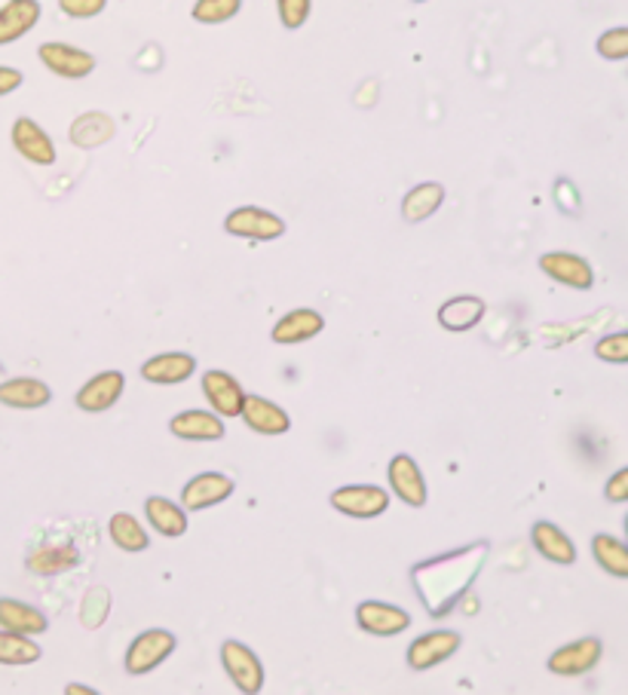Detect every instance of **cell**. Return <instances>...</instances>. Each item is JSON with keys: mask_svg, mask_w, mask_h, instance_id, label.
<instances>
[{"mask_svg": "<svg viewBox=\"0 0 628 695\" xmlns=\"http://www.w3.org/2000/svg\"><path fill=\"white\" fill-rule=\"evenodd\" d=\"M487 543H469L463 548H454L448 555L429 557L411 567V582L417 588V597L426 607V616L433 620H445L454 613L463 597L478 580V573L485 570Z\"/></svg>", "mask_w": 628, "mask_h": 695, "instance_id": "obj_1", "label": "cell"}, {"mask_svg": "<svg viewBox=\"0 0 628 695\" xmlns=\"http://www.w3.org/2000/svg\"><path fill=\"white\" fill-rule=\"evenodd\" d=\"M175 646H179L175 632H169V628H148V632H142L129 644L126 656H123V668L132 677H144V674L160 668L175 653Z\"/></svg>", "mask_w": 628, "mask_h": 695, "instance_id": "obj_2", "label": "cell"}, {"mask_svg": "<svg viewBox=\"0 0 628 695\" xmlns=\"http://www.w3.org/2000/svg\"><path fill=\"white\" fill-rule=\"evenodd\" d=\"M221 665H224V674L231 677L233 686L245 695H257L264 689V683H267L264 662L243 641H224L221 644Z\"/></svg>", "mask_w": 628, "mask_h": 695, "instance_id": "obj_3", "label": "cell"}, {"mask_svg": "<svg viewBox=\"0 0 628 695\" xmlns=\"http://www.w3.org/2000/svg\"><path fill=\"white\" fill-rule=\"evenodd\" d=\"M334 512H341L346 518L372 521L386 515V508L393 503V496L381 484H344L328 496Z\"/></svg>", "mask_w": 628, "mask_h": 695, "instance_id": "obj_4", "label": "cell"}, {"mask_svg": "<svg viewBox=\"0 0 628 695\" xmlns=\"http://www.w3.org/2000/svg\"><path fill=\"white\" fill-rule=\"evenodd\" d=\"M224 230L231 236H240V240L252 242H273L285 236V221L276 212L270 209H261V205H240L233 209L231 215L224 218Z\"/></svg>", "mask_w": 628, "mask_h": 695, "instance_id": "obj_5", "label": "cell"}, {"mask_svg": "<svg viewBox=\"0 0 628 695\" xmlns=\"http://www.w3.org/2000/svg\"><path fill=\"white\" fill-rule=\"evenodd\" d=\"M463 646V634L454 632V628H436V632L421 634L417 641H411L408 646V668L411 671H429L448 662L450 656H457Z\"/></svg>", "mask_w": 628, "mask_h": 695, "instance_id": "obj_6", "label": "cell"}, {"mask_svg": "<svg viewBox=\"0 0 628 695\" xmlns=\"http://www.w3.org/2000/svg\"><path fill=\"white\" fill-rule=\"evenodd\" d=\"M38 59L47 71L62 77V80H83V77H90L95 71V56L92 52L80 50L74 43H62V40L40 43Z\"/></svg>", "mask_w": 628, "mask_h": 695, "instance_id": "obj_7", "label": "cell"}, {"mask_svg": "<svg viewBox=\"0 0 628 695\" xmlns=\"http://www.w3.org/2000/svg\"><path fill=\"white\" fill-rule=\"evenodd\" d=\"M386 481H389V491L396 493L398 500L408 508H424L429 500V487L417 460L411 454H396L386 466Z\"/></svg>", "mask_w": 628, "mask_h": 695, "instance_id": "obj_8", "label": "cell"}, {"mask_svg": "<svg viewBox=\"0 0 628 695\" xmlns=\"http://www.w3.org/2000/svg\"><path fill=\"white\" fill-rule=\"evenodd\" d=\"M233 491H236V484H233L231 475H224V472H200V475H193L184 484L181 506L188 508V512H205V508L227 503Z\"/></svg>", "mask_w": 628, "mask_h": 695, "instance_id": "obj_9", "label": "cell"}, {"mask_svg": "<svg viewBox=\"0 0 628 695\" xmlns=\"http://www.w3.org/2000/svg\"><path fill=\"white\" fill-rule=\"evenodd\" d=\"M126 392V374L123 371H102L90 377L74 395V405L83 411V414H104L123 399Z\"/></svg>", "mask_w": 628, "mask_h": 695, "instance_id": "obj_10", "label": "cell"}, {"mask_svg": "<svg viewBox=\"0 0 628 695\" xmlns=\"http://www.w3.org/2000/svg\"><path fill=\"white\" fill-rule=\"evenodd\" d=\"M200 386H203V395L209 407L219 414V417L231 420V417H240V411H243V399H245V390L240 380L233 377L231 371H205L203 377H200Z\"/></svg>", "mask_w": 628, "mask_h": 695, "instance_id": "obj_11", "label": "cell"}, {"mask_svg": "<svg viewBox=\"0 0 628 695\" xmlns=\"http://www.w3.org/2000/svg\"><path fill=\"white\" fill-rule=\"evenodd\" d=\"M356 622L365 634L372 637H398L411 628V613L398 604L386 601H362L356 607Z\"/></svg>", "mask_w": 628, "mask_h": 695, "instance_id": "obj_12", "label": "cell"}, {"mask_svg": "<svg viewBox=\"0 0 628 695\" xmlns=\"http://www.w3.org/2000/svg\"><path fill=\"white\" fill-rule=\"evenodd\" d=\"M604 656V644L598 637H583L574 644L558 646L546 662V668L558 677H579V674H589Z\"/></svg>", "mask_w": 628, "mask_h": 695, "instance_id": "obj_13", "label": "cell"}, {"mask_svg": "<svg viewBox=\"0 0 628 695\" xmlns=\"http://www.w3.org/2000/svg\"><path fill=\"white\" fill-rule=\"evenodd\" d=\"M539 270L549 279H555L558 285L574 291H589L595 285V270L583 258L574 252H546L539 258Z\"/></svg>", "mask_w": 628, "mask_h": 695, "instance_id": "obj_14", "label": "cell"}, {"mask_svg": "<svg viewBox=\"0 0 628 695\" xmlns=\"http://www.w3.org/2000/svg\"><path fill=\"white\" fill-rule=\"evenodd\" d=\"M240 417H243L249 430L257 432V435H267V439H276V435H285V432L292 430L288 411H283L276 402H270L264 395H255V392L252 395L245 392Z\"/></svg>", "mask_w": 628, "mask_h": 695, "instance_id": "obj_15", "label": "cell"}, {"mask_svg": "<svg viewBox=\"0 0 628 695\" xmlns=\"http://www.w3.org/2000/svg\"><path fill=\"white\" fill-rule=\"evenodd\" d=\"M10 139H13V148L19 151V157H26L28 163L52 165L59 160L50 132L40 127V123H34L31 117H16Z\"/></svg>", "mask_w": 628, "mask_h": 695, "instance_id": "obj_16", "label": "cell"}, {"mask_svg": "<svg viewBox=\"0 0 628 695\" xmlns=\"http://www.w3.org/2000/svg\"><path fill=\"white\" fill-rule=\"evenodd\" d=\"M169 432L181 439V442H221L227 435L224 417H219L215 411H179L175 417L169 420Z\"/></svg>", "mask_w": 628, "mask_h": 695, "instance_id": "obj_17", "label": "cell"}, {"mask_svg": "<svg viewBox=\"0 0 628 695\" xmlns=\"http://www.w3.org/2000/svg\"><path fill=\"white\" fill-rule=\"evenodd\" d=\"M322 329H325V316H322L320 310H313V306H297L292 313H285L273 331H270V338L273 343H280V346H297V343H307L313 338H320Z\"/></svg>", "mask_w": 628, "mask_h": 695, "instance_id": "obj_18", "label": "cell"}, {"mask_svg": "<svg viewBox=\"0 0 628 695\" xmlns=\"http://www.w3.org/2000/svg\"><path fill=\"white\" fill-rule=\"evenodd\" d=\"M196 374V359L191 353H160L151 355L142 365V380L154 386H179Z\"/></svg>", "mask_w": 628, "mask_h": 695, "instance_id": "obj_19", "label": "cell"}, {"mask_svg": "<svg viewBox=\"0 0 628 695\" xmlns=\"http://www.w3.org/2000/svg\"><path fill=\"white\" fill-rule=\"evenodd\" d=\"M52 402L50 383L38 377H13L0 383V405L13 411H38Z\"/></svg>", "mask_w": 628, "mask_h": 695, "instance_id": "obj_20", "label": "cell"}, {"mask_svg": "<svg viewBox=\"0 0 628 695\" xmlns=\"http://www.w3.org/2000/svg\"><path fill=\"white\" fill-rule=\"evenodd\" d=\"M40 0H7L0 7V47H10L40 22Z\"/></svg>", "mask_w": 628, "mask_h": 695, "instance_id": "obj_21", "label": "cell"}, {"mask_svg": "<svg viewBox=\"0 0 628 695\" xmlns=\"http://www.w3.org/2000/svg\"><path fill=\"white\" fill-rule=\"evenodd\" d=\"M530 543L537 548L539 555L551 561V564H561V567H570L574 561H577V545L574 540L567 536L558 524H551V521H537L534 527H530Z\"/></svg>", "mask_w": 628, "mask_h": 695, "instance_id": "obj_22", "label": "cell"}, {"mask_svg": "<svg viewBox=\"0 0 628 695\" xmlns=\"http://www.w3.org/2000/svg\"><path fill=\"white\" fill-rule=\"evenodd\" d=\"M487 313L485 298H475V294H460V298H450L438 306V325L454 334L463 331H473Z\"/></svg>", "mask_w": 628, "mask_h": 695, "instance_id": "obj_23", "label": "cell"}, {"mask_svg": "<svg viewBox=\"0 0 628 695\" xmlns=\"http://www.w3.org/2000/svg\"><path fill=\"white\" fill-rule=\"evenodd\" d=\"M144 518L154 527V533L166 540H179L188 533V508L172 503L166 496H148L144 500Z\"/></svg>", "mask_w": 628, "mask_h": 695, "instance_id": "obj_24", "label": "cell"}, {"mask_svg": "<svg viewBox=\"0 0 628 695\" xmlns=\"http://www.w3.org/2000/svg\"><path fill=\"white\" fill-rule=\"evenodd\" d=\"M80 564V552L71 543H43L28 555L26 567L34 576H59Z\"/></svg>", "mask_w": 628, "mask_h": 695, "instance_id": "obj_25", "label": "cell"}, {"mask_svg": "<svg viewBox=\"0 0 628 695\" xmlns=\"http://www.w3.org/2000/svg\"><path fill=\"white\" fill-rule=\"evenodd\" d=\"M0 628L16 634H28V637H38L50 628V620L40 613L38 607H31L26 601H16V597H0Z\"/></svg>", "mask_w": 628, "mask_h": 695, "instance_id": "obj_26", "label": "cell"}, {"mask_svg": "<svg viewBox=\"0 0 628 695\" xmlns=\"http://www.w3.org/2000/svg\"><path fill=\"white\" fill-rule=\"evenodd\" d=\"M445 184H438V181H424V184H417V188H411L405 197H402V218L408 221V224H421L426 218H433L442 209L445 203Z\"/></svg>", "mask_w": 628, "mask_h": 695, "instance_id": "obj_27", "label": "cell"}, {"mask_svg": "<svg viewBox=\"0 0 628 695\" xmlns=\"http://www.w3.org/2000/svg\"><path fill=\"white\" fill-rule=\"evenodd\" d=\"M117 135L114 117L104 114V111H87L71 123V141L74 148L92 151V148H102Z\"/></svg>", "mask_w": 628, "mask_h": 695, "instance_id": "obj_28", "label": "cell"}, {"mask_svg": "<svg viewBox=\"0 0 628 695\" xmlns=\"http://www.w3.org/2000/svg\"><path fill=\"white\" fill-rule=\"evenodd\" d=\"M108 533H111V543L126 555H139V552L151 548V533L144 531L142 521L129 512H117L114 518L108 521Z\"/></svg>", "mask_w": 628, "mask_h": 695, "instance_id": "obj_29", "label": "cell"}, {"mask_svg": "<svg viewBox=\"0 0 628 695\" xmlns=\"http://www.w3.org/2000/svg\"><path fill=\"white\" fill-rule=\"evenodd\" d=\"M591 557L604 573H610L616 580H628V543L616 540L610 533H595L591 536Z\"/></svg>", "mask_w": 628, "mask_h": 695, "instance_id": "obj_30", "label": "cell"}, {"mask_svg": "<svg viewBox=\"0 0 628 695\" xmlns=\"http://www.w3.org/2000/svg\"><path fill=\"white\" fill-rule=\"evenodd\" d=\"M43 658V649L34 637L0 628V665H34Z\"/></svg>", "mask_w": 628, "mask_h": 695, "instance_id": "obj_31", "label": "cell"}, {"mask_svg": "<svg viewBox=\"0 0 628 695\" xmlns=\"http://www.w3.org/2000/svg\"><path fill=\"white\" fill-rule=\"evenodd\" d=\"M243 10V0H196L193 3V19L200 26H224L236 19Z\"/></svg>", "mask_w": 628, "mask_h": 695, "instance_id": "obj_32", "label": "cell"}, {"mask_svg": "<svg viewBox=\"0 0 628 695\" xmlns=\"http://www.w3.org/2000/svg\"><path fill=\"white\" fill-rule=\"evenodd\" d=\"M595 50L601 59L607 62H626L628 59V26H619V28H610V31H604L598 43H595Z\"/></svg>", "mask_w": 628, "mask_h": 695, "instance_id": "obj_33", "label": "cell"}, {"mask_svg": "<svg viewBox=\"0 0 628 695\" xmlns=\"http://www.w3.org/2000/svg\"><path fill=\"white\" fill-rule=\"evenodd\" d=\"M595 355L607 365H628V331H616L595 343Z\"/></svg>", "mask_w": 628, "mask_h": 695, "instance_id": "obj_34", "label": "cell"}, {"mask_svg": "<svg viewBox=\"0 0 628 695\" xmlns=\"http://www.w3.org/2000/svg\"><path fill=\"white\" fill-rule=\"evenodd\" d=\"M310 10H313V0H276V13H280L285 31H297V28L307 26Z\"/></svg>", "mask_w": 628, "mask_h": 695, "instance_id": "obj_35", "label": "cell"}, {"mask_svg": "<svg viewBox=\"0 0 628 695\" xmlns=\"http://www.w3.org/2000/svg\"><path fill=\"white\" fill-rule=\"evenodd\" d=\"M108 0H59V10L68 19H95L104 13Z\"/></svg>", "mask_w": 628, "mask_h": 695, "instance_id": "obj_36", "label": "cell"}, {"mask_svg": "<svg viewBox=\"0 0 628 695\" xmlns=\"http://www.w3.org/2000/svg\"><path fill=\"white\" fill-rule=\"evenodd\" d=\"M604 496L610 500V503H628V466L614 472L607 484H604Z\"/></svg>", "mask_w": 628, "mask_h": 695, "instance_id": "obj_37", "label": "cell"}, {"mask_svg": "<svg viewBox=\"0 0 628 695\" xmlns=\"http://www.w3.org/2000/svg\"><path fill=\"white\" fill-rule=\"evenodd\" d=\"M26 83V74L19 68H10V64H0V99L10 95L16 89Z\"/></svg>", "mask_w": 628, "mask_h": 695, "instance_id": "obj_38", "label": "cell"}, {"mask_svg": "<svg viewBox=\"0 0 628 695\" xmlns=\"http://www.w3.org/2000/svg\"><path fill=\"white\" fill-rule=\"evenodd\" d=\"M64 695H99V689L83 686V683H68V686H64Z\"/></svg>", "mask_w": 628, "mask_h": 695, "instance_id": "obj_39", "label": "cell"}, {"mask_svg": "<svg viewBox=\"0 0 628 695\" xmlns=\"http://www.w3.org/2000/svg\"><path fill=\"white\" fill-rule=\"evenodd\" d=\"M626 543H628V515H626Z\"/></svg>", "mask_w": 628, "mask_h": 695, "instance_id": "obj_40", "label": "cell"}, {"mask_svg": "<svg viewBox=\"0 0 628 695\" xmlns=\"http://www.w3.org/2000/svg\"><path fill=\"white\" fill-rule=\"evenodd\" d=\"M414 3H426V0H414Z\"/></svg>", "mask_w": 628, "mask_h": 695, "instance_id": "obj_41", "label": "cell"}]
</instances>
